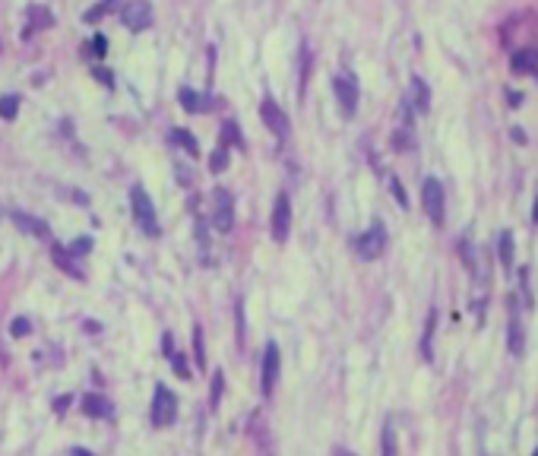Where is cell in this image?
<instances>
[{
    "instance_id": "obj_1",
    "label": "cell",
    "mask_w": 538,
    "mask_h": 456,
    "mask_svg": "<svg viewBox=\"0 0 538 456\" xmlns=\"http://www.w3.org/2000/svg\"><path fill=\"white\" fill-rule=\"evenodd\" d=\"M149 418H152V424H155V428H171V424L177 422V396L165 384H155Z\"/></svg>"
},
{
    "instance_id": "obj_2",
    "label": "cell",
    "mask_w": 538,
    "mask_h": 456,
    "mask_svg": "<svg viewBox=\"0 0 538 456\" xmlns=\"http://www.w3.org/2000/svg\"><path fill=\"white\" fill-rule=\"evenodd\" d=\"M130 209H133V219H136V225L143 228V234H158V219H155V203L149 200V194H146L139 184H133L130 187Z\"/></svg>"
},
{
    "instance_id": "obj_3",
    "label": "cell",
    "mask_w": 538,
    "mask_h": 456,
    "mask_svg": "<svg viewBox=\"0 0 538 456\" xmlns=\"http://www.w3.org/2000/svg\"><path fill=\"white\" fill-rule=\"evenodd\" d=\"M421 206H424V213H428V219L434 222V225H443V219H447V196H443V184L437 181V177H424Z\"/></svg>"
},
{
    "instance_id": "obj_4",
    "label": "cell",
    "mask_w": 538,
    "mask_h": 456,
    "mask_svg": "<svg viewBox=\"0 0 538 456\" xmlns=\"http://www.w3.org/2000/svg\"><path fill=\"white\" fill-rule=\"evenodd\" d=\"M354 251H358L361 260H377L380 253L386 251V228L380 225V222H373L364 234L354 238Z\"/></svg>"
},
{
    "instance_id": "obj_5",
    "label": "cell",
    "mask_w": 538,
    "mask_h": 456,
    "mask_svg": "<svg viewBox=\"0 0 538 456\" xmlns=\"http://www.w3.org/2000/svg\"><path fill=\"white\" fill-rule=\"evenodd\" d=\"M152 19H155V13H152V4H149V0H127V6L120 10V23H124L130 32L149 29Z\"/></svg>"
},
{
    "instance_id": "obj_6",
    "label": "cell",
    "mask_w": 538,
    "mask_h": 456,
    "mask_svg": "<svg viewBox=\"0 0 538 456\" xmlns=\"http://www.w3.org/2000/svg\"><path fill=\"white\" fill-rule=\"evenodd\" d=\"M333 92H335V101H339L342 114L352 118L358 111V82H354L352 73H339L333 76Z\"/></svg>"
},
{
    "instance_id": "obj_7",
    "label": "cell",
    "mask_w": 538,
    "mask_h": 456,
    "mask_svg": "<svg viewBox=\"0 0 538 456\" xmlns=\"http://www.w3.org/2000/svg\"><path fill=\"white\" fill-rule=\"evenodd\" d=\"M278 371H282V355H278V346L269 342L263 348V361H260V380H263V396H269L276 390V380H278Z\"/></svg>"
},
{
    "instance_id": "obj_8",
    "label": "cell",
    "mask_w": 538,
    "mask_h": 456,
    "mask_svg": "<svg viewBox=\"0 0 538 456\" xmlns=\"http://www.w3.org/2000/svg\"><path fill=\"white\" fill-rule=\"evenodd\" d=\"M212 200H215V213H212V225L215 232L228 234L234 228V206H231V194L225 187H215L212 190Z\"/></svg>"
},
{
    "instance_id": "obj_9",
    "label": "cell",
    "mask_w": 538,
    "mask_h": 456,
    "mask_svg": "<svg viewBox=\"0 0 538 456\" xmlns=\"http://www.w3.org/2000/svg\"><path fill=\"white\" fill-rule=\"evenodd\" d=\"M288 232H291V200L288 194H278L276 209H272V238L282 244V241H288Z\"/></svg>"
},
{
    "instance_id": "obj_10",
    "label": "cell",
    "mask_w": 538,
    "mask_h": 456,
    "mask_svg": "<svg viewBox=\"0 0 538 456\" xmlns=\"http://www.w3.org/2000/svg\"><path fill=\"white\" fill-rule=\"evenodd\" d=\"M260 118H263V124L269 127L276 137H285V133H288V118H285V111L272 99H263V105H260Z\"/></svg>"
},
{
    "instance_id": "obj_11",
    "label": "cell",
    "mask_w": 538,
    "mask_h": 456,
    "mask_svg": "<svg viewBox=\"0 0 538 456\" xmlns=\"http://www.w3.org/2000/svg\"><path fill=\"white\" fill-rule=\"evenodd\" d=\"M51 263H54L60 272H67L70 279H76V282H82V279H86V272L79 270L76 257L67 251V247H60V244H54V247H51Z\"/></svg>"
},
{
    "instance_id": "obj_12",
    "label": "cell",
    "mask_w": 538,
    "mask_h": 456,
    "mask_svg": "<svg viewBox=\"0 0 538 456\" xmlns=\"http://www.w3.org/2000/svg\"><path fill=\"white\" fill-rule=\"evenodd\" d=\"M13 222L19 225V232H25V234H35V238H41V241H48L51 238V228H48V222L44 219H38V215H29V213H13L10 215Z\"/></svg>"
},
{
    "instance_id": "obj_13",
    "label": "cell",
    "mask_w": 538,
    "mask_h": 456,
    "mask_svg": "<svg viewBox=\"0 0 538 456\" xmlns=\"http://www.w3.org/2000/svg\"><path fill=\"white\" fill-rule=\"evenodd\" d=\"M510 67L516 70V73L538 76V44H532V48H516V51H513Z\"/></svg>"
},
{
    "instance_id": "obj_14",
    "label": "cell",
    "mask_w": 538,
    "mask_h": 456,
    "mask_svg": "<svg viewBox=\"0 0 538 456\" xmlns=\"http://www.w3.org/2000/svg\"><path fill=\"white\" fill-rule=\"evenodd\" d=\"M82 412H86L89 418H111L114 405H111V399L101 396V393H86V396H82Z\"/></svg>"
},
{
    "instance_id": "obj_15",
    "label": "cell",
    "mask_w": 538,
    "mask_h": 456,
    "mask_svg": "<svg viewBox=\"0 0 538 456\" xmlns=\"http://www.w3.org/2000/svg\"><path fill=\"white\" fill-rule=\"evenodd\" d=\"M411 95L405 101H411V108H415L418 114H428L430 111V89H428V82L421 80V76H411Z\"/></svg>"
},
{
    "instance_id": "obj_16",
    "label": "cell",
    "mask_w": 538,
    "mask_h": 456,
    "mask_svg": "<svg viewBox=\"0 0 538 456\" xmlns=\"http://www.w3.org/2000/svg\"><path fill=\"white\" fill-rule=\"evenodd\" d=\"M390 146H392V152H411L415 149V127L399 124L390 137Z\"/></svg>"
},
{
    "instance_id": "obj_17",
    "label": "cell",
    "mask_w": 538,
    "mask_h": 456,
    "mask_svg": "<svg viewBox=\"0 0 538 456\" xmlns=\"http://www.w3.org/2000/svg\"><path fill=\"white\" fill-rule=\"evenodd\" d=\"M177 101H181L184 111H190V114H203V111L209 108V101L203 99V95H196L193 89H187V86H184L181 92H177Z\"/></svg>"
},
{
    "instance_id": "obj_18",
    "label": "cell",
    "mask_w": 538,
    "mask_h": 456,
    "mask_svg": "<svg viewBox=\"0 0 538 456\" xmlns=\"http://www.w3.org/2000/svg\"><path fill=\"white\" fill-rule=\"evenodd\" d=\"M434 329H437V310L428 314V323H424V333H421V358L424 361H434Z\"/></svg>"
},
{
    "instance_id": "obj_19",
    "label": "cell",
    "mask_w": 538,
    "mask_h": 456,
    "mask_svg": "<svg viewBox=\"0 0 538 456\" xmlns=\"http://www.w3.org/2000/svg\"><path fill=\"white\" fill-rule=\"evenodd\" d=\"M171 143L184 146L190 158H196V156H200V143H196V137H193V133H190V130H184V127H177V130L171 133Z\"/></svg>"
},
{
    "instance_id": "obj_20",
    "label": "cell",
    "mask_w": 538,
    "mask_h": 456,
    "mask_svg": "<svg viewBox=\"0 0 538 456\" xmlns=\"http://www.w3.org/2000/svg\"><path fill=\"white\" fill-rule=\"evenodd\" d=\"M513 232H500L497 234V257L504 266H513Z\"/></svg>"
},
{
    "instance_id": "obj_21",
    "label": "cell",
    "mask_w": 538,
    "mask_h": 456,
    "mask_svg": "<svg viewBox=\"0 0 538 456\" xmlns=\"http://www.w3.org/2000/svg\"><path fill=\"white\" fill-rule=\"evenodd\" d=\"M506 342H510V352H513V355H523V348H525V333H523V327H519L516 320H513L510 329H506Z\"/></svg>"
},
{
    "instance_id": "obj_22",
    "label": "cell",
    "mask_w": 538,
    "mask_h": 456,
    "mask_svg": "<svg viewBox=\"0 0 538 456\" xmlns=\"http://www.w3.org/2000/svg\"><path fill=\"white\" fill-rule=\"evenodd\" d=\"M380 456H399L396 431H392L390 424H383V434H380Z\"/></svg>"
},
{
    "instance_id": "obj_23",
    "label": "cell",
    "mask_w": 538,
    "mask_h": 456,
    "mask_svg": "<svg viewBox=\"0 0 538 456\" xmlns=\"http://www.w3.org/2000/svg\"><path fill=\"white\" fill-rule=\"evenodd\" d=\"M222 393H225V374L215 371V374H212V390H209V409H212V412L219 409Z\"/></svg>"
},
{
    "instance_id": "obj_24",
    "label": "cell",
    "mask_w": 538,
    "mask_h": 456,
    "mask_svg": "<svg viewBox=\"0 0 538 456\" xmlns=\"http://www.w3.org/2000/svg\"><path fill=\"white\" fill-rule=\"evenodd\" d=\"M29 19L35 29H48V25H54V16H51L44 6H29Z\"/></svg>"
},
{
    "instance_id": "obj_25",
    "label": "cell",
    "mask_w": 538,
    "mask_h": 456,
    "mask_svg": "<svg viewBox=\"0 0 538 456\" xmlns=\"http://www.w3.org/2000/svg\"><path fill=\"white\" fill-rule=\"evenodd\" d=\"M228 156H231V152H228L225 146H219V149L209 156V171H212V175H222V171L228 168Z\"/></svg>"
},
{
    "instance_id": "obj_26",
    "label": "cell",
    "mask_w": 538,
    "mask_h": 456,
    "mask_svg": "<svg viewBox=\"0 0 538 456\" xmlns=\"http://www.w3.org/2000/svg\"><path fill=\"white\" fill-rule=\"evenodd\" d=\"M16 114H19V95H4V99H0V118L13 120Z\"/></svg>"
},
{
    "instance_id": "obj_27",
    "label": "cell",
    "mask_w": 538,
    "mask_h": 456,
    "mask_svg": "<svg viewBox=\"0 0 538 456\" xmlns=\"http://www.w3.org/2000/svg\"><path fill=\"white\" fill-rule=\"evenodd\" d=\"M168 358H171V367H174V374H177L181 380H190V377H193V374H190L187 358H184V352H171Z\"/></svg>"
},
{
    "instance_id": "obj_28",
    "label": "cell",
    "mask_w": 538,
    "mask_h": 456,
    "mask_svg": "<svg viewBox=\"0 0 538 456\" xmlns=\"http://www.w3.org/2000/svg\"><path fill=\"white\" fill-rule=\"evenodd\" d=\"M193 358H196V365H203V367H206V346H203V327H200V323H196V327H193Z\"/></svg>"
},
{
    "instance_id": "obj_29",
    "label": "cell",
    "mask_w": 538,
    "mask_h": 456,
    "mask_svg": "<svg viewBox=\"0 0 538 456\" xmlns=\"http://www.w3.org/2000/svg\"><path fill=\"white\" fill-rule=\"evenodd\" d=\"M222 139H225V143L231 139L234 146H244V143H241V130H238V124H234V120H225V124H222Z\"/></svg>"
},
{
    "instance_id": "obj_30",
    "label": "cell",
    "mask_w": 538,
    "mask_h": 456,
    "mask_svg": "<svg viewBox=\"0 0 538 456\" xmlns=\"http://www.w3.org/2000/svg\"><path fill=\"white\" fill-rule=\"evenodd\" d=\"M89 48H92V51H89V54L105 57V54H108V38L101 35V32H95V35H92V42H89Z\"/></svg>"
},
{
    "instance_id": "obj_31",
    "label": "cell",
    "mask_w": 538,
    "mask_h": 456,
    "mask_svg": "<svg viewBox=\"0 0 538 456\" xmlns=\"http://www.w3.org/2000/svg\"><path fill=\"white\" fill-rule=\"evenodd\" d=\"M234 317H238V346H244V336H247V323H244V304H234Z\"/></svg>"
},
{
    "instance_id": "obj_32",
    "label": "cell",
    "mask_w": 538,
    "mask_h": 456,
    "mask_svg": "<svg viewBox=\"0 0 538 456\" xmlns=\"http://www.w3.org/2000/svg\"><path fill=\"white\" fill-rule=\"evenodd\" d=\"M10 333H13V336H16V339H23V336H25V333H32V323H29V320H25V317H16V320H13V323H10Z\"/></svg>"
},
{
    "instance_id": "obj_33",
    "label": "cell",
    "mask_w": 538,
    "mask_h": 456,
    "mask_svg": "<svg viewBox=\"0 0 538 456\" xmlns=\"http://www.w3.org/2000/svg\"><path fill=\"white\" fill-rule=\"evenodd\" d=\"M390 190H392V196L399 200V206L409 209V196H405V190H402V184H399V177H390Z\"/></svg>"
},
{
    "instance_id": "obj_34",
    "label": "cell",
    "mask_w": 538,
    "mask_h": 456,
    "mask_svg": "<svg viewBox=\"0 0 538 456\" xmlns=\"http://www.w3.org/2000/svg\"><path fill=\"white\" fill-rule=\"evenodd\" d=\"M111 6H114V0H105V4H98L95 10H89V13H86V19H89V23H95V19H101L105 13H111Z\"/></svg>"
},
{
    "instance_id": "obj_35",
    "label": "cell",
    "mask_w": 538,
    "mask_h": 456,
    "mask_svg": "<svg viewBox=\"0 0 538 456\" xmlns=\"http://www.w3.org/2000/svg\"><path fill=\"white\" fill-rule=\"evenodd\" d=\"M86 251H92V238H76L73 244H70V253H73V257H79V253H86Z\"/></svg>"
},
{
    "instance_id": "obj_36",
    "label": "cell",
    "mask_w": 538,
    "mask_h": 456,
    "mask_svg": "<svg viewBox=\"0 0 538 456\" xmlns=\"http://www.w3.org/2000/svg\"><path fill=\"white\" fill-rule=\"evenodd\" d=\"M92 76H95V80H98V82H105V86H108V89H111V86H114V80H111V73H108V70H101V67H95V70H92Z\"/></svg>"
},
{
    "instance_id": "obj_37",
    "label": "cell",
    "mask_w": 538,
    "mask_h": 456,
    "mask_svg": "<svg viewBox=\"0 0 538 456\" xmlns=\"http://www.w3.org/2000/svg\"><path fill=\"white\" fill-rule=\"evenodd\" d=\"M70 403H73V396H57V399H54V412H57V415H63Z\"/></svg>"
},
{
    "instance_id": "obj_38",
    "label": "cell",
    "mask_w": 538,
    "mask_h": 456,
    "mask_svg": "<svg viewBox=\"0 0 538 456\" xmlns=\"http://www.w3.org/2000/svg\"><path fill=\"white\" fill-rule=\"evenodd\" d=\"M506 99H510V108H519V105H523V92H513V89H506Z\"/></svg>"
},
{
    "instance_id": "obj_39",
    "label": "cell",
    "mask_w": 538,
    "mask_h": 456,
    "mask_svg": "<svg viewBox=\"0 0 538 456\" xmlns=\"http://www.w3.org/2000/svg\"><path fill=\"white\" fill-rule=\"evenodd\" d=\"M510 137H513V139H516V143H525V133H523V130H519V127H513V130H510Z\"/></svg>"
},
{
    "instance_id": "obj_40",
    "label": "cell",
    "mask_w": 538,
    "mask_h": 456,
    "mask_svg": "<svg viewBox=\"0 0 538 456\" xmlns=\"http://www.w3.org/2000/svg\"><path fill=\"white\" fill-rule=\"evenodd\" d=\"M70 456H95V453H89L86 447H73V450H70Z\"/></svg>"
},
{
    "instance_id": "obj_41",
    "label": "cell",
    "mask_w": 538,
    "mask_h": 456,
    "mask_svg": "<svg viewBox=\"0 0 538 456\" xmlns=\"http://www.w3.org/2000/svg\"><path fill=\"white\" fill-rule=\"evenodd\" d=\"M333 456H354L352 450H345V447H339V450H333Z\"/></svg>"
},
{
    "instance_id": "obj_42",
    "label": "cell",
    "mask_w": 538,
    "mask_h": 456,
    "mask_svg": "<svg viewBox=\"0 0 538 456\" xmlns=\"http://www.w3.org/2000/svg\"><path fill=\"white\" fill-rule=\"evenodd\" d=\"M532 222L538 225V196H535V206H532Z\"/></svg>"
},
{
    "instance_id": "obj_43",
    "label": "cell",
    "mask_w": 538,
    "mask_h": 456,
    "mask_svg": "<svg viewBox=\"0 0 538 456\" xmlns=\"http://www.w3.org/2000/svg\"><path fill=\"white\" fill-rule=\"evenodd\" d=\"M532 456H538V447H535V453H532Z\"/></svg>"
}]
</instances>
